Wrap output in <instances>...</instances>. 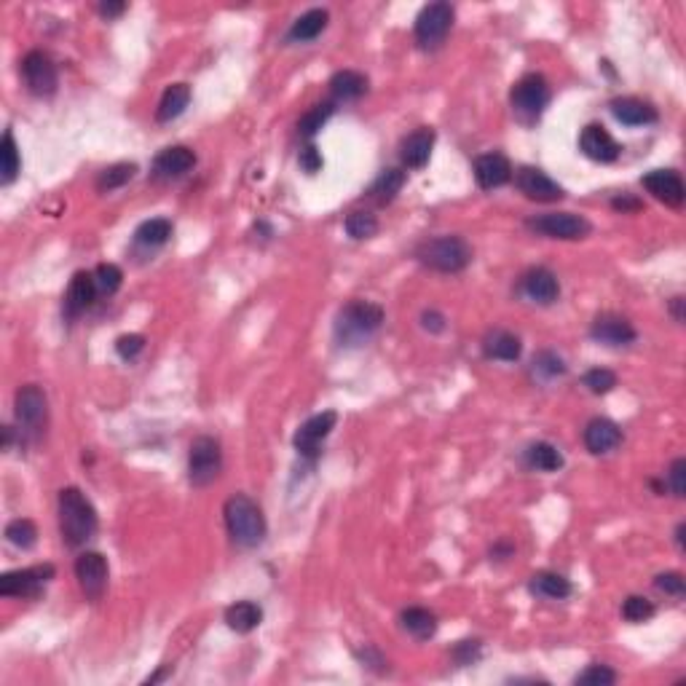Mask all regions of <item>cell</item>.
Masks as SVG:
<instances>
[{"instance_id":"1","label":"cell","mask_w":686,"mask_h":686,"mask_svg":"<svg viewBox=\"0 0 686 686\" xmlns=\"http://www.w3.org/2000/svg\"><path fill=\"white\" fill-rule=\"evenodd\" d=\"M99 528V518L86 494L75 486L59 491V531L67 547H83Z\"/></svg>"},{"instance_id":"2","label":"cell","mask_w":686,"mask_h":686,"mask_svg":"<svg viewBox=\"0 0 686 686\" xmlns=\"http://www.w3.org/2000/svg\"><path fill=\"white\" fill-rule=\"evenodd\" d=\"M384 324V308L370 300H352L335 316V338L340 347H362Z\"/></svg>"},{"instance_id":"3","label":"cell","mask_w":686,"mask_h":686,"mask_svg":"<svg viewBox=\"0 0 686 686\" xmlns=\"http://www.w3.org/2000/svg\"><path fill=\"white\" fill-rule=\"evenodd\" d=\"M222 515H225L228 534H231V539L239 547H258L266 539L269 526H266L263 510L250 496L245 494L231 496L222 507Z\"/></svg>"},{"instance_id":"4","label":"cell","mask_w":686,"mask_h":686,"mask_svg":"<svg viewBox=\"0 0 686 686\" xmlns=\"http://www.w3.org/2000/svg\"><path fill=\"white\" fill-rule=\"evenodd\" d=\"M416 258L440 274H459L472 263V247L462 237H437L421 242Z\"/></svg>"},{"instance_id":"5","label":"cell","mask_w":686,"mask_h":686,"mask_svg":"<svg viewBox=\"0 0 686 686\" xmlns=\"http://www.w3.org/2000/svg\"><path fill=\"white\" fill-rule=\"evenodd\" d=\"M510 102H512L515 116H518L523 124H534V121L542 116V113H544L547 102H550V86H547L544 75H539V73L523 75V78L512 86Z\"/></svg>"},{"instance_id":"6","label":"cell","mask_w":686,"mask_h":686,"mask_svg":"<svg viewBox=\"0 0 686 686\" xmlns=\"http://www.w3.org/2000/svg\"><path fill=\"white\" fill-rule=\"evenodd\" d=\"M222 470V450L214 437H196L188 453V480L196 488H204L217 480Z\"/></svg>"},{"instance_id":"7","label":"cell","mask_w":686,"mask_h":686,"mask_svg":"<svg viewBox=\"0 0 686 686\" xmlns=\"http://www.w3.org/2000/svg\"><path fill=\"white\" fill-rule=\"evenodd\" d=\"M528 228L547 239H563V242H577L590 234V222L574 212H550V214L531 217Z\"/></svg>"},{"instance_id":"8","label":"cell","mask_w":686,"mask_h":686,"mask_svg":"<svg viewBox=\"0 0 686 686\" xmlns=\"http://www.w3.org/2000/svg\"><path fill=\"white\" fill-rule=\"evenodd\" d=\"M54 580V565L43 563V565H33V568H17L9 571V574L0 577V596L6 598H35L46 582Z\"/></svg>"},{"instance_id":"9","label":"cell","mask_w":686,"mask_h":686,"mask_svg":"<svg viewBox=\"0 0 686 686\" xmlns=\"http://www.w3.org/2000/svg\"><path fill=\"white\" fill-rule=\"evenodd\" d=\"M453 27V6L450 4H429L416 17V43L421 49H437Z\"/></svg>"},{"instance_id":"10","label":"cell","mask_w":686,"mask_h":686,"mask_svg":"<svg viewBox=\"0 0 686 686\" xmlns=\"http://www.w3.org/2000/svg\"><path fill=\"white\" fill-rule=\"evenodd\" d=\"M14 413H17V424L27 434L38 437L49 424V400H46L43 389L35 384L22 386L14 397Z\"/></svg>"},{"instance_id":"11","label":"cell","mask_w":686,"mask_h":686,"mask_svg":"<svg viewBox=\"0 0 686 686\" xmlns=\"http://www.w3.org/2000/svg\"><path fill=\"white\" fill-rule=\"evenodd\" d=\"M22 75L27 89L35 97H51L59 86V75H57V65L51 62V57L46 51H30L22 59Z\"/></svg>"},{"instance_id":"12","label":"cell","mask_w":686,"mask_h":686,"mask_svg":"<svg viewBox=\"0 0 686 686\" xmlns=\"http://www.w3.org/2000/svg\"><path fill=\"white\" fill-rule=\"evenodd\" d=\"M107 560L102 552H83L75 560V577L89 601H99L107 590Z\"/></svg>"},{"instance_id":"13","label":"cell","mask_w":686,"mask_h":686,"mask_svg":"<svg viewBox=\"0 0 686 686\" xmlns=\"http://www.w3.org/2000/svg\"><path fill=\"white\" fill-rule=\"evenodd\" d=\"M335 421H338V413H335V410H324V413L311 416L306 424H300V429L295 432V448H298V453L306 456V459H316L322 442H324V440L330 437V432L335 429Z\"/></svg>"},{"instance_id":"14","label":"cell","mask_w":686,"mask_h":686,"mask_svg":"<svg viewBox=\"0 0 686 686\" xmlns=\"http://www.w3.org/2000/svg\"><path fill=\"white\" fill-rule=\"evenodd\" d=\"M515 185H518L520 193L528 196L531 201H544V204H550V201H560V199L565 196V191H563L547 172H542V169H536V167H520V169L515 172Z\"/></svg>"},{"instance_id":"15","label":"cell","mask_w":686,"mask_h":686,"mask_svg":"<svg viewBox=\"0 0 686 686\" xmlns=\"http://www.w3.org/2000/svg\"><path fill=\"white\" fill-rule=\"evenodd\" d=\"M643 188L662 204L667 207H681L686 199V188L678 172L673 169H651L649 175H643Z\"/></svg>"},{"instance_id":"16","label":"cell","mask_w":686,"mask_h":686,"mask_svg":"<svg viewBox=\"0 0 686 686\" xmlns=\"http://www.w3.org/2000/svg\"><path fill=\"white\" fill-rule=\"evenodd\" d=\"M580 148H582V153L588 156V159H593V161H601V164H612V161H617L620 159V143L606 132V127H601V124H590V127H585L582 129V135H580Z\"/></svg>"},{"instance_id":"17","label":"cell","mask_w":686,"mask_h":686,"mask_svg":"<svg viewBox=\"0 0 686 686\" xmlns=\"http://www.w3.org/2000/svg\"><path fill=\"white\" fill-rule=\"evenodd\" d=\"M590 335L606 347H628L635 340V327L620 314H598L593 319Z\"/></svg>"},{"instance_id":"18","label":"cell","mask_w":686,"mask_h":686,"mask_svg":"<svg viewBox=\"0 0 686 686\" xmlns=\"http://www.w3.org/2000/svg\"><path fill=\"white\" fill-rule=\"evenodd\" d=\"M193 167H196V153L191 148H185V145L164 148L156 156V161H153V172L161 180H177V177L188 175Z\"/></svg>"},{"instance_id":"19","label":"cell","mask_w":686,"mask_h":686,"mask_svg":"<svg viewBox=\"0 0 686 686\" xmlns=\"http://www.w3.org/2000/svg\"><path fill=\"white\" fill-rule=\"evenodd\" d=\"M475 180L480 188H502L512 180V164L502 153H486L475 159Z\"/></svg>"},{"instance_id":"20","label":"cell","mask_w":686,"mask_h":686,"mask_svg":"<svg viewBox=\"0 0 686 686\" xmlns=\"http://www.w3.org/2000/svg\"><path fill=\"white\" fill-rule=\"evenodd\" d=\"M523 292L528 300L539 303V306H550L560 298V282L550 269H531L523 277Z\"/></svg>"},{"instance_id":"21","label":"cell","mask_w":686,"mask_h":686,"mask_svg":"<svg viewBox=\"0 0 686 686\" xmlns=\"http://www.w3.org/2000/svg\"><path fill=\"white\" fill-rule=\"evenodd\" d=\"M94 295H97L94 274H89V271H78V274L73 277V282H70L67 292H65V306H62L65 316H67V319L81 316V314L94 303Z\"/></svg>"},{"instance_id":"22","label":"cell","mask_w":686,"mask_h":686,"mask_svg":"<svg viewBox=\"0 0 686 686\" xmlns=\"http://www.w3.org/2000/svg\"><path fill=\"white\" fill-rule=\"evenodd\" d=\"M612 113L614 119L628 124V127H646V124H654L659 116H657V107L651 102H643L638 97H620L612 102Z\"/></svg>"},{"instance_id":"23","label":"cell","mask_w":686,"mask_h":686,"mask_svg":"<svg viewBox=\"0 0 686 686\" xmlns=\"http://www.w3.org/2000/svg\"><path fill=\"white\" fill-rule=\"evenodd\" d=\"M432 148H434V129L421 127L402 140L400 159L408 169H421V167H426V161L432 156Z\"/></svg>"},{"instance_id":"24","label":"cell","mask_w":686,"mask_h":686,"mask_svg":"<svg viewBox=\"0 0 686 686\" xmlns=\"http://www.w3.org/2000/svg\"><path fill=\"white\" fill-rule=\"evenodd\" d=\"M622 442V429L612 421V418H593L585 426V445L590 453L601 456L614 450Z\"/></svg>"},{"instance_id":"25","label":"cell","mask_w":686,"mask_h":686,"mask_svg":"<svg viewBox=\"0 0 686 686\" xmlns=\"http://www.w3.org/2000/svg\"><path fill=\"white\" fill-rule=\"evenodd\" d=\"M327 86L332 102H355L368 91V78L357 70H340L330 78Z\"/></svg>"},{"instance_id":"26","label":"cell","mask_w":686,"mask_h":686,"mask_svg":"<svg viewBox=\"0 0 686 686\" xmlns=\"http://www.w3.org/2000/svg\"><path fill=\"white\" fill-rule=\"evenodd\" d=\"M483 352L488 360H502V362H515L523 355V343L518 335L507 332V330H494L486 343H483Z\"/></svg>"},{"instance_id":"27","label":"cell","mask_w":686,"mask_h":686,"mask_svg":"<svg viewBox=\"0 0 686 686\" xmlns=\"http://www.w3.org/2000/svg\"><path fill=\"white\" fill-rule=\"evenodd\" d=\"M191 102V86L188 83H172L167 86V91L161 94V102H159V110H156V119L161 124H169L175 119H180L185 107Z\"/></svg>"},{"instance_id":"28","label":"cell","mask_w":686,"mask_h":686,"mask_svg":"<svg viewBox=\"0 0 686 686\" xmlns=\"http://www.w3.org/2000/svg\"><path fill=\"white\" fill-rule=\"evenodd\" d=\"M225 622L237 633H253L263 622V609L255 601H237L225 609Z\"/></svg>"},{"instance_id":"29","label":"cell","mask_w":686,"mask_h":686,"mask_svg":"<svg viewBox=\"0 0 686 686\" xmlns=\"http://www.w3.org/2000/svg\"><path fill=\"white\" fill-rule=\"evenodd\" d=\"M327 19H330V14H327L324 9H311V12L300 14V17L292 22V27H290V35H287V38H290V41H298V43L314 41V38H319V35L324 33Z\"/></svg>"},{"instance_id":"30","label":"cell","mask_w":686,"mask_h":686,"mask_svg":"<svg viewBox=\"0 0 686 686\" xmlns=\"http://www.w3.org/2000/svg\"><path fill=\"white\" fill-rule=\"evenodd\" d=\"M531 593L550 601H563L571 596V582L563 574H555V571H539L531 577Z\"/></svg>"},{"instance_id":"31","label":"cell","mask_w":686,"mask_h":686,"mask_svg":"<svg viewBox=\"0 0 686 686\" xmlns=\"http://www.w3.org/2000/svg\"><path fill=\"white\" fill-rule=\"evenodd\" d=\"M172 237V222L167 217H153V220H145L137 231H135V242L137 247H145V250H156V247H164Z\"/></svg>"},{"instance_id":"32","label":"cell","mask_w":686,"mask_h":686,"mask_svg":"<svg viewBox=\"0 0 686 686\" xmlns=\"http://www.w3.org/2000/svg\"><path fill=\"white\" fill-rule=\"evenodd\" d=\"M400 622H402V628H405L413 638H418V641H429V638L437 633V617H434L429 609H421V606L405 609L402 617H400Z\"/></svg>"},{"instance_id":"33","label":"cell","mask_w":686,"mask_h":686,"mask_svg":"<svg viewBox=\"0 0 686 686\" xmlns=\"http://www.w3.org/2000/svg\"><path fill=\"white\" fill-rule=\"evenodd\" d=\"M19 169H22V159H19L17 140H14V132L6 129L4 140H0V183L12 185L19 177Z\"/></svg>"},{"instance_id":"34","label":"cell","mask_w":686,"mask_h":686,"mask_svg":"<svg viewBox=\"0 0 686 686\" xmlns=\"http://www.w3.org/2000/svg\"><path fill=\"white\" fill-rule=\"evenodd\" d=\"M402 185H405V172L392 167V169H384V172L373 180L368 196L376 199L378 204H389V201L402 191Z\"/></svg>"},{"instance_id":"35","label":"cell","mask_w":686,"mask_h":686,"mask_svg":"<svg viewBox=\"0 0 686 686\" xmlns=\"http://www.w3.org/2000/svg\"><path fill=\"white\" fill-rule=\"evenodd\" d=\"M526 459L539 472H557L563 467V453L550 442H534L526 453Z\"/></svg>"},{"instance_id":"36","label":"cell","mask_w":686,"mask_h":686,"mask_svg":"<svg viewBox=\"0 0 686 686\" xmlns=\"http://www.w3.org/2000/svg\"><path fill=\"white\" fill-rule=\"evenodd\" d=\"M335 113V105L332 102H322V105H314L308 113H303L300 116V121H298V132L303 135V137H314L327 121H330V116Z\"/></svg>"},{"instance_id":"37","label":"cell","mask_w":686,"mask_h":686,"mask_svg":"<svg viewBox=\"0 0 686 686\" xmlns=\"http://www.w3.org/2000/svg\"><path fill=\"white\" fill-rule=\"evenodd\" d=\"M6 539H9L14 547H19V550H30V547H35V542H38V528H35L33 520L17 518V520H12V523L6 526Z\"/></svg>"},{"instance_id":"38","label":"cell","mask_w":686,"mask_h":686,"mask_svg":"<svg viewBox=\"0 0 686 686\" xmlns=\"http://www.w3.org/2000/svg\"><path fill=\"white\" fill-rule=\"evenodd\" d=\"M347 234L352 239H370L378 234V217L373 212H352L347 217Z\"/></svg>"},{"instance_id":"39","label":"cell","mask_w":686,"mask_h":686,"mask_svg":"<svg viewBox=\"0 0 686 686\" xmlns=\"http://www.w3.org/2000/svg\"><path fill=\"white\" fill-rule=\"evenodd\" d=\"M121 282H124V271L119 266L99 263L94 269V285H97V292L102 295H116L121 290Z\"/></svg>"},{"instance_id":"40","label":"cell","mask_w":686,"mask_h":686,"mask_svg":"<svg viewBox=\"0 0 686 686\" xmlns=\"http://www.w3.org/2000/svg\"><path fill=\"white\" fill-rule=\"evenodd\" d=\"M137 167L135 164H113L107 167L99 177H97V188L99 191H116L121 185H127L132 177H135Z\"/></svg>"},{"instance_id":"41","label":"cell","mask_w":686,"mask_h":686,"mask_svg":"<svg viewBox=\"0 0 686 686\" xmlns=\"http://www.w3.org/2000/svg\"><path fill=\"white\" fill-rule=\"evenodd\" d=\"M622 617L628 622H646L654 617V604L643 596H630L625 604H622Z\"/></svg>"},{"instance_id":"42","label":"cell","mask_w":686,"mask_h":686,"mask_svg":"<svg viewBox=\"0 0 686 686\" xmlns=\"http://www.w3.org/2000/svg\"><path fill=\"white\" fill-rule=\"evenodd\" d=\"M534 373H539L542 378H557L565 373V365L555 352H539L534 357Z\"/></svg>"},{"instance_id":"43","label":"cell","mask_w":686,"mask_h":686,"mask_svg":"<svg viewBox=\"0 0 686 686\" xmlns=\"http://www.w3.org/2000/svg\"><path fill=\"white\" fill-rule=\"evenodd\" d=\"M585 386L593 394H609L617 386V376L606 368H593V370L585 373Z\"/></svg>"},{"instance_id":"44","label":"cell","mask_w":686,"mask_h":686,"mask_svg":"<svg viewBox=\"0 0 686 686\" xmlns=\"http://www.w3.org/2000/svg\"><path fill=\"white\" fill-rule=\"evenodd\" d=\"M614 681H617V673L609 665H598V662L577 675V683H593V686H609Z\"/></svg>"},{"instance_id":"45","label":"cell","mask_w":686,"mask_h":686,"mask_svg":"<svg viewBox=\"0 0 686 686\" xmlns=\"http://www.w3.org/2000/svg\"><path fill=\"white\" fill-rule=\"evenodd\" d=\"M145 349V338L140 332H129V335H121L116 340V352L124 357V360H135L140 352Z\"/></svg>"},{"instance_id":"46","label":"cell","mask_w":686,"mask_h":686,"mask_svg":"<svg viewBox=\"0 0 686 686\" xmlns=\"http://www.w3.org/2000/svg\"><path fill=\"white\" fill-rule=\"evenodd\" d=\"M667 486L673 491V496H683L686 494V459H675L667 470Z\"/></svg>"},{"instance_id":"47","label":"cell","mask_w":686,"mask_h":686,"mask_svg":"<svg viewBox=\"0 0 686 686\" xmlns=\"http://www.w3.org/2000/svg\"><path fill=\"white\" fill-rule=\"evenodd\" d=\"M654 585H657V590H662V593H667V596H675V598H681L683 590H686V582H683V577L678 574V571H667V574H659V577L654 580Z\"/></svg>"},{"instance_id":"48","label":"cell","mask_w":686,"mask_h":686,"mask_svg":"<svg viewBox=\"0 0 686 686\" xmlns=\"http://www.w3.org/2000/svg\"><path fill=\"white\" fill-rule=\"evenodd\" d=\"M480 651H483L480 641H459L453 649V659L459 665H472L480 659Z\"/></svg>"},{"instance_id":"49","label":"cell","mask_w":686,"mask_h":686,"mask_svg":"<svg viewBox=\"0 0 686 686\" xmlns=\"http://www.w3.org/2000/svg\"><path fill=\"white\" fill-rule=\"evenodd\" d=\"M298 164H300V169L303 172H308V175H316L319 169H322V153H319V148L316 145H308V148H303L300 151V159H298Z\"/></svg>"},{"instance_id":"50","label":"cell","mask_w":686,"mask_h":686,"mask_svg":"<svg viewBox=\"0 0 686 686\" xmlns=\"http://www.w3.org/2000/svg\"><path fill=\"white\" fill-rule=\"evenodd\" d=\"M421 324H424V330H429V332H442V330H445V316H442L440 311H424V314H421Z\"/></svg>"},{"instance_id":"51","label":"cell","mask_w":686,"mask_h":686,"mask_svg":"<svg viewBox=\"0 0 686 686\" xmlns=\"http://www.w3.org/2000/svg\"><path fill=\"white\" fill-rule=\"evenodd\" d=\"M127 12V4H99V14L102 17H107V19H116V17H121Z\"/></svg>"},{"instance_id":"52","label":"cell","mask_w":686,"mask_h":686,"mask_svg":"<svg viewBox=\"0 0 686 686\" xmlns=\"http://www.w3.org/2000/svg\"><path fill=\"white\" fill-rule=\"evenodd\" d=\"M612 207L620 209V212H630V209H641V201H638V199H630V196H620V199L612 201Z\"/></svg>"},{"instance_id":"53","label":"cell","mask_w":686,"mask_h":686,"mask_svg":"<svg viewBox=\"0 0 686 686\" xmlns=\"http://www.w3.org/2000/svg\"><path fill=\"white\" fill-rule=\"evenodd\" d=\"M360 659L368 665V667H376V670H384V667H378V665H384V657L376 651V649H368L365 654H360Z\"/></svg>"},{"instance_id":"54","label":"cell","mask_w":686,"mask_h":686,"mask_svg":"<svg viewBox=\"0 0 686 686\" xmlns=\"http://www.w3.org/2000/svg\"><path fill=\"white\" fill-rule=\"evenodd\" d=\"M681 306H683V298L678 295V298H673V316H675V322H683V311H681Z\"/></svg>"}]
</instances>
